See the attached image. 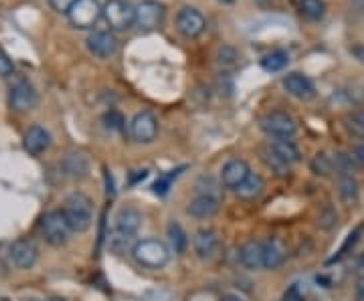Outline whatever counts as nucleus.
Segmentation results:
<instances>
[{
	"label": "nucleus",
	"mask_w": 364,
	"mask_h": 301,
	"mask_svg": "<svg viewBox=\"0 0 364 301\" xmlns=\"http://www.w3.org/2000/svg\"><path fill=\"white\" fill-rule=\"evenodd\" d=\"M142 226V212L134 207H124L117 210L114 233L109 236V249L116 255H122L126 249H130L134 239Z\"/></svg>",
	"instance_id": "f257e3e1"
},
{
	"label": "nucleus",
	"mask_w": 364,
	"mask_h": 301,
	"mask_svg": "<svg viewBox=\"0 0 364 301\" xmlns=\"http://www.w3.org/2000/svg\"><path fill=\"white\" fill-rule=\"evenodd\" d=\"M63 217L71 229V233H85L93 224V202L83 192H71L63 200Z\"/></svg>",
	"instance_id": "f03ea898"
},
{
	"label": "nucleus",
	"mask_w": 364,
	"mask_h": 301,
	"mask_svg": "<svg viewBox=\"0 0 364 301\" xmlns=\"http://www.w3.org/2000/svg\"><path fill=\"white\" fill-rule=\"evenodd\" d=\"M132 257L146 269H162L170 261V249L158 239H142L132 247Z\"/></svg>",
	"instance_id": "7ed1b4c3"
},
{
	"label": "nucleus",
	"mask_w": 364,
	"mask_h": 301,
	"mask_svg": "<svg viewBox=\"0 0 364 301\" xmlns=\"http://www.w3.org/2000/svg\"><path fill=\"white\" fill-rule=\"evenodd\" d=\"M102 16L114 31H128L136 25V6L126 0H105Z\"/></svg>",
	"instance_id": "20e7f679"
},
{
	"label": "nucleus",
	"mask_w": 364,
	"mask_h": 301,
	"mask_svg": "<svg viewBox=\"0 0 364 301\" xmlns=\"http://www.w3.org/2000/svg\"><path fill=\"white\" fill-rule=\"evenodd\" d=\"M41 235L51 245V247H61L69 241L71 229L67 224L65 217L61 210H51L43 217L41 221Z\"/></svg>",
	"instance_id": "39448f33"
},
{
	"label": "nucleus",
	"mask_w": 364,
	"mask_h": 301,
	"mask_svg": "<svg viewBox=\"0 0 364 301\" xmlns=\"http://www.w3.org/2000/svg\"><path fill=\"white\" fill-rule=\"evenodd\" d=\"M259 128L273 140H279V138L291 140L298 133V121L286 111H272L259 119Z\"/></svg>",
	"instance_id": "423d86ee"
},
{
	"label": "nucleus",
	"mask_w": 364,
	"mask_h": 301,
	"mask_svg": "<svg viewBox=\"0 0 364 301\" xmlns=\"http://www.w3.org/2000/svg\"><path fill=\"white\" fill-rule=\"evenodd\" d=\"M164 18H166V6L162 2H158V0H140L136 4V26L144 33L160 28L164 25Z\"/></svg>",
	"instance_id": "0eeeda50"
},
{
	"label": "nucleus",
	"mask_w": 364,
	"mask_h": 301,
	"mask_svg": "<svg viewBox=\"0 0 364 301\" xmlns=\"http://www.w3.org/2000/svg\"><path fill=\"white\" fill-rule=\"evenodd\" d=\"M67 18L75 28H81V31L93 28L102 18V4L97 0H77L73 9L67 13Z\"/></svg>",
	"instance_id": "6e6552de"
},
{
	"label": "nucleus",
	"mask_w": 364,
	"mask_h": 301,
	"mask_svg": "<svg viewBox=\"0 0 364 301\" xmlns=\"http://www.w3.org/2000/svg\"><path fill=\"white\" fill-rule=\"evenodd\" d=\"M207 18L195 6H184L176 14V31L184 39H196L205 33Z\"/></svg>",
	"instance_id": "1a4fd4ad"
},
{
	"label": "nucleus",
	"mask_w": 364,
	"mask_h": 301,
	"mask_svg": "<svg viewBox=\"0 0 364 301\" xmlns=\"http://www.w3.org/2000/svg\"><path fill=\"white\" fill-rule=\"evenodd\" d=\"M130 136L138 144H152L158 136V119L152 111H138L130 121Z\"/></svg>",
	"instance_id": "9d476101"
},
{
	"label": "nucleus",
	"mask_w": 364,
	"mask_h": 301,
	"mask_svg": "<svg viewBox=\"0 0 364 301\" xmlns=\"http://www.w3.org/2000/svg\"><path fill=\"white\" fill-rule=\"evenodd\" d=\"M39 104V93L33 87V83L28 81H18L11 87V93H9V105L13 111H18V114H25V111H31L35 109Z\"/></svg>",
	"instance_id": "9b49d317"
},
{
	"label": "nucleus",
	"mask_w": 364,
	"mask_h": 301,
	"mask_svg": "<svg viewBox=\"0 0 364 301\" xmlns=\"http://www.w3.org/2000/svg\"><path fill=\"white\" fill-rule=\"evenodd\" d=\"M9 257L16 269H31L39 259V249L31 239H18L11 245Z\"/></svg>",
	"instance_id": "f8f14e48"
},
{
	"label": "nucleus",
	"mask_w": 364,
	"mask_h": 301,
	"mask_svg": "<svg viewBox=\"0 0 364 301\" xmlns=\"http://www.w3.org/2000/svg\"><path fill=\"white\" fill-rule=\"evenodd\" d=\"M221 209V198L217 195H210V192H198L195 198H191L188 207H186V212L193 217V219H198V221H207V219H213L217 212Z\"/></svg>",
	"instance_id": "ddd939ff"
},
{
	"label": "nucleus",
	"mask_w": 364,
	"mask_h": 301,
	"mask_svg": "<svg viewBox=\"0 0 364 301\" xmlns=\"http://www.w3.org/2000/svg\"><path fill=\"white\" fill-rule=\"evenodd\" d=\"M282 85L286 89L287 95H291L298 102H312L316 97V87H314L312 79L301 75V73H287L286 77L282 79Z\"/></svg>",
	"instance_id": "4468645a"
},
{
	"label": "nucleus",
	"mask_w": 364,
	"mask_h": 301,
	"mask_svg": "<svg viewBox=\"0 0 364 301\" xmlns=\"http://www.w3.org/2000/svg\"><path fill=\"white\" fill-rule=\"evenodd\" d=\"M87 51L97 59H109L117 51V39L109 31H93L85 40Z\"/></svg>",
	"instance_id": "2eb2a0df"
},
{
	"label": "nucleus",
	"mask_w": 364,
	"mask_h": 301,
	"mask_svg": "<svg viewBox=\"0 0 364 301\" xmlns=\"http://www.w3.org/2000/svg\"><path fill=\"white\" fill-rule=\"evenodd\" d=\"M249 174H251V170H249L247 162L241 160V158H233V160H229V162L223 166L221 182L223 186L237 190L241 184L245 182V178H247Z\"/></svg>",
	"instance_id": "dca6fc26"
},
{
	"label": "nucleus",
	"mask_w": 364,
	"mask_h": 301,
	"mask_svg": "<svg viewBox=\"0 0 364 301\" xmlns=\"http://www.w3.org/2000/svg\"><path fill=\"white\" fill-rule=\"evenodd\" d=\"M23 146H25V150L31 156H39V154L49 150V146H51V133L45 130L43 126H31L25 131Z\"/></svg>",
	"instance_id": "f3484780"
},
{
	"label": "nucleus",
	"mask_w": 364,
	"mask_h": 301,
	"mask_svg": "<svg viewBox=\"0 0 364 301\" xmlns=\"http://www.w3.org/2000/svg\"><path fill=\"white\" fill-rule=\"evenodd\" d=\"M219 249V236L213 229H200L193 236V251L198 259H210Z\"/></svg>",
	"instance_id": "a211bd4d"
},
{
	"label": "nucleus",
	"mask_w": 364,
	"mask_h": 301,
	"mask_svg": "<svg viewBox=\"0 0 364 301\" xmlns=\"http://www.w3.org/2000/svg\"><path fill=\"white\" fill-rule=\"evenodd\" d=\"M286 257L287 251L282 241L269 239V241L263 243V269H269V271L279 269L286 263Z\"/></svg>",
	"instance_id": "6ab92c4d"
},
{
	"label": "nucleus",
	"mask_w": 364,
	"mask_h": 301,
	"mask_svg": "<svg viewBox=\"0 0 364 301\" xmlns=\"http://www.w3.org/2000/svg\"><path fill=\"white\" fill-rule=\"evenodd\" d=\"M239 261L249 271L263 269V243L259 241H247L239 251Z\"/></svg>",
	"instance_id": "aec40b11"
},
{
	"label": "nucleus",
	"mask_w": 364,
	"mask_h": 301,
	"mask_svg": "<svg viewBox=\"0 0 364 301\" xmlns=\"http://www.w3.org/2000/svg\"><path fill=\"white\" fill-rule=\"evenodd\" d=\"M360 188L354 174H338V197L344 204H354L358 200Z\"/></svg>",
	"instance_id": "412c9836"
},
{
	"label": "nucleus",
	"mask_w": 364,
	"mask_h": 301,
	"mask_svg": "<svg viewBox=\"0 0 364 301\" xmlns=\"http://www.w3.org/2000/svg\"><path fill=\"white\" fill-rule=\"evenodd\" d=\"M269 148H272L273 152L282 158L284 162H287V164H296V162L301 160V154H299L298 146L294 144L291 140H287V138L272 140V142H269Z\"/></svg>",
	"instance_id": "4be33fe9"
},
{
	"label": "nucleus",
	"mask_w": 364,
	"mask_h": 301,
	"mask_svg": "<svg viewBox=\"0 0 364 301\" xmlns=\"http://www.w3.org/2000/svg\"><path fill=\"white\" fill-rule=\"evenodd\" d=\"M63 168H65L67 176H71V178H85L87 176V172H90V160L83 156V154H77V152H73V154H67L65 162H63Z\"/></svg>",
	"instance_id": "5701e85b"
},
{
	"label": "nucleus",
	"mask_w": 364,
	"mask_h": 301,
	"mask_svg": "<svg viewBox=\"0 0 364 301\" xmlns=\"http://www.w3.org/2000/svg\"><path fill=\"white\" fill-rule=\"evenodd\" d=\"M263 188H265V182H263V178H261L259 174H255V172H251L247 178H245V182L241 184L235 192H237V197L243 198V200H253V198L261 197V192H263Z\"/></svg>",
	"instance_id": "b1692460"
},
{
	"label": "nucleus",
	"mask_w": 364,
	"mask_h": 301,
	"mask_svg": "<svg viewBox=\"0 0 364 301\" xmlns=\"http://www.w3.org/2000/svg\"><path fill=\"white\" fill-rule=\"evenodd\" d=\"M259 156H261V162H263V164H265V166H267L275 176H279V178L287 176V172H289V164L277 156L269 146H263V148H261Z\"/></svg>",
	"instance_id": "393cba45"
},
{
	"label": "nucleus",
	"mask_w": 364,
	"mask_h": 301,
	"mask_svg": "<svg viewBox=\"0 0 364 301\" xmlns=\"http://www.w3.org/2000/svg\"><path fill=\"white\" fill-rule=\"evenodd\" d=\"M289 63V55L286 51H272L261 59V69L265 73H277L284 71Z\"/></svg>",
	"instance_id": "a878e982"
},
{
	"label": "nucleus",
	"mask_w": 364,
	"mask_h": 301,
	"mask_svg": "<svg viewBox=\"0 0 364 301\" xmlns=\"http://www.w3.org/2000/svg\"><path fill=\"white\" fill-rule=\"evenodd\" d=\"M168 241L170 249L174 251L176 255H184L186 249H188V236H186L181 224L174 223V221L168 224Z\"/></svg>",
	"instance_id": "bb28decb"
},
{
	"label": "nucleus",
	"mask_w": 364,
	"mask_h": 301,
	"mask_svg": "<svg viewBox=\"0 0 364 301\" xmlns=\"http://www.w3.org/2000/svg\"><path fill=\"white\" fill-rule=\"evenodd\" d=\"M310 170H312L316 176H320V178L332 176V172L336 170L334 158H330L326 152H318V154L314 156L312 162H310Z\"/></svg>",
	"instance_id": "cd10ccee"
},
{
	"label": "nucleus",
	"mask_w": 364,
	"mask_h": 301,
	"mask_svg": "<svg viewBox=\"0 0 364 301\" xmlns=\"http://www.w3.org/2000/svg\"><path fill=\"white\" fill-rule=\"evenodd\" d=\"M299 13L308 21H320L326 14L324 0H299Z\"/></svg>",
	"instance_id": "c85d7f7f"
},
{
	"label": "nucleus",
	"mask_w": 364,
	"mask_h": 301,
	"mask_svg": "<svg viewBox=\"0 0 364 301\" xmlns=\"http://www.w3.org/2000/svg\"><path fill=\"white\" fill-rule=\"evenodd\" d=\"M318 226L322 229V231H332L336 224H338V210L334 209L332 204H324L320 212H318Z\"/></svg>",
	"instance_id": "c756f323"
},
{
	"label": "nucleus",
	"mask_w": 364,
	"mask_h": 301,
	"mask_svg": "<svg viewBox=\"0 0 364 301\" xmlns=\"http://www.w3.org/2000/svg\"><path fill=\"white\" fill-rule=\"evenodd\" d=\"M334 166H336V172H338V174H354L356 168H358L356 160H354L352 154H348V152H338V154L334 156Z\"/></svg>",
	"instance_id": "7c9ffc66"
},
{
	"label": "nucleus",
	"mask_w": 364,
	"mask_h": 301,
	"mask_svg": "<svg viewBox=\"0 0 364 301\" xmlns=\"http://www.w3.org/2000/svg\"><path fill=\"white\" fill-rule=\"evenodd\" d=\"M344 121H346V128H348L354 136L364 138V109H358V111L348 114V116L344 118Z\"/></svg>",
	"instance_id": "2f4dec72"
},
{
	"label": "nucleus",
	"mask_w": 364,
	"mask_h": 301,
	"mask_svg": "<svg viewBox=\"0 0 364 301\" xmlns=\"http://www.w3.org/2000/svg\"><path fill=\"white\" fill-rule=\"evenodd\" d=\"M102 121H104V128L105 130H109V131H119V130H124V118H122V114L119 111H107L105 114L104 118H102Z\"/></svg>",
	"instance_id": "473e14b6"
},
{
	"label": "nucleus",
	"mask_w": 364,
	"mask_h": 301,
	"mask_svg": "<svg viewBox=\"0 0 364 301\" xmlns=\"http://www.w3.org/2000/svg\"><path fill=\"white\" fill-rule=\"evenodd\" d=\"M178 176V170H172L170 174H164V176H160L156 182L152 184V190H154V195H160V197H164L166 192L170 190V186H172V178H176Z\"/></svg>",
	"instance_id": "72a5a7b5"
},
{
	"label": "nucleus",
	"mask_w": 364,
	"mask_h": 301,
	"mask_svg": "<svg viewBox=\"0 0 364 301\" xmlns=\"http://www.w3.org/2000/svg\"><path fill=\"white\" fill-rule=\"evenodd\" d=\"M363 229H364V224H358V226H356V229L352 231L350 235H348V239L344 241V245L340 247V251L336 253V257H334L332 261H338V259H342V257L346 255V251L350 249V247H354V245L358 243V236H360V233H363Z\"/></svg>",
	"instance_id": "f704fd0d"
},
{
	"label": "nucleus",
	"mask_w": 364,
	"mask_h": 301,
	"mask_svg": "<svg viewBox=\"0 0 364 301\" xmlns=\"http://www.w3.org/2000/svg\"><path fill=\"white\" fill-rule=\"evenodd\" d=\"M344 99L352 105H364V85H350L346 92H342Z\"/></svg>",
	"instance_id": "c9c22d12"
},
{
	"label": "nucleus",
	"mask_w": 364,
	"mask_h": 301,
	"mask_svg": "<svg viewBox=\"0 0 364 301\" xmlns=\"http://www.w3.org/2000/svg\"><path fill=\"white\" fill-rule=\"evenodd\" d=\"M217 59H219V63L223 67H231L237 63V59H239V55L235 51L233 47H229V45H223L219 53H217Z\"/></svg>",
	"instance_id": "e433bc0d"
},
{
	"label": "nucleus",
	"mask_w": 364,
	"mask_h": 301,
	"mask_svg": "<svg viewBox=\"0 0 364 301\" xmlns=\"http://www.w3.org/2000/svg\"><path fill=\"white\" fill-rule=\"evenodd\" d=\"M14 73L13 59L4 51H0V77H11Z\"/></svg>",
	"instance_id": "4c0bfd02"
},
{
	"label": "nucleus",
	"mask_w": 364,
	"mask_h": 301,
	"mask_svg": "<svg viewBox=\"0 0 364 301\" xmlns=\"http://www.w3.org/2000/svg\"><path fill=\"white\" fill-rule=\"evenodd\" d=\"M47 2H49V6H51L55 13L67 14L73 9V4H75L77 0H47Z\"/></svg>",
	"instance_id": "58836bf2"
},
{
	"label": "nucleus",
	"mask_w": 364,
	"mask_h": 301,
	"mask_svg": "<svg viewBox=\"0 0 364 301\" xmlns=\"http://www.w3.org/2000/svg\"><path fill=\"white\" fill-rule=\"evenodd\" d=\"M350 154H352V158L356 160V164H358V166H363V168H364V144L354 146Z\"/></svg>",
	"instance_id": "ea45409f"
},
{
	"label": "nucleus",
	"mask_w": 364,
	"mask_h": 301,
	"mask_svg": "<svg viewBox=\"0 0 364 301\" xmlns=\"http://www.w3.org/2000/svg\"><path fill=\"white\" fill-rule=\"evenodd\" d=\"M105 186H107V190H105V195H107V198L109 197H114V195H116V190H114V176H112V174H109V170H107V168H105Z\"/></svg>",
	"instance_id": "a19ab883"
},
{
	"label": "nucleus",
	"mask_w": 364,
	"mask_h": 301,
	"mask_svg": "<svg viewBox=\"0 0 364 301\" xmlns=\"http://www.w3.org/2000/svg\"><path fill=\"white\" fill-rule=\"evenodd\" d=\"M148 178V170H134L130 174V184H138Z\"/></svg>",
	"instance_id": "79ce46f5"
},
{
	"label": "nucleus",
	"mask_w": 364,
	"mask_h": 301,
	"mask_svg": "<svg viewBox=\"0 0 364 301\" xmlns=\"http://www.w3.org/2000/svg\"><path fill=\"white\" fill-rule=\"evenodd\" d=\"M356 301H364V281L356 283Z\"/></svg>",
	"instance_id": "37998d69"
},
{
	"label": "nucleus",
	"mask_w": 364,
	"mask_h": 301,
	"mask_svg": "<svg viewBox=\"0 0 364 301\" xmlns=\"http://www.w3.org/2000/svg\"><path fill=\"white\" fill-rule=\"evenodd\" d=\"M219 301H243L239 295H235V293H227V295H223Z\"/></svg>",
	"instance_id": "c03bdc74"
},
{
	"label": "nucleus",
	"mask_w": 364,
	"mask_h": 301,
	"mask_svg": "<svg viewBox=\"0 0 364 301\" xmlns=\"http://www.w3.org/2000/svg\"><path fill=\"white\" fill-rule=\"evenodd\" d=\"M360 51H363L360 47H356V49H352V53H354V55H360ZM360 61H364V55H363V57H360Z\"/></svg>",
	"instance_id": "a18cd8bd"
},
{
	"label": "nucleus",
	"mask_w": 364,
	"mask_h": 301,
	"mask_svg": "<svg viewBox=\"0 0 364 301\" xmlns=\"http://www.w3.org/2000/svg\"><path fill=\"white\" fill-rule=\"evenodd\" d=\"M219 2H221V4H233L235 0H219Z\"/></svg>",
	"instance_id": "49530a36"
},
{
	"label": "nucleus",
	"mask_w": 364,
	"mask_h": 301,
	"mask_svg": "<svg viewBox=\"0 0 364 301\" xmlns=\"http://www.w3.org/2000/svg\"><path fill=\"white\" fill-rule=\"evenodd\" d=\"M255 2H257V4H261V6H263V4H267L269 0H255Z\"/></svg>",
	"instance_id": "de8ad7c7"
},
{
	"label": "nucleus",
	"mask_w": 364,
	"mask_h": 301,
	"mask_svg": "<svg viewBox=\"0 0 364 301\" xmlns=\"http://www.w3.org/2000/svg\"><path fill=\"white\" fill-rule=\"evenodd\" d=\"M49 301H65V300H49Z\"/></svg>",
	"instance_id": "09e8293b"
},
{
	"label": "nucleus",
	"mask_w": 364,
	"mask_h": 301,
	"mask_svg": "<svg viewBox=\"0 0 364 301\" xmlns=\"http://www.w3.org/2000/svg\"><path fill=\"white\" fill-rule=\"evenodd\" d=\"M363 267H364V259H363Z\"/></svg>",
	"instance_id": "8fccbe9b"
},
{
	"label": "nucleus",
	"mask_w": 364,
	"mask_h": 301,
	"mask_svg": "<svg viewBox=\"0 0 364 301\" xmlns=\"http://www.w3.org/2000/svg\"><path fill=\"white\" fill-rule=\"evenodd\" d=\"M0 301H6V300H0Z\"/></svg>",
	"instance_id": "3c124183"
},
{
	"label": "nucleus",
	"mask_w": 364,
	"mask_h": 301,
	"mask_svg": "<svg viewBox=\"0 0 364 301\" xmlns=\"http://www.w3.org/2000/svg\"><path fill=\"white\" fill-rule=\"evenodd\" d=\"M31 301H35V300H31Z\"/></svg>",
	"instance_id": "603ef678"
}]
</instances>
